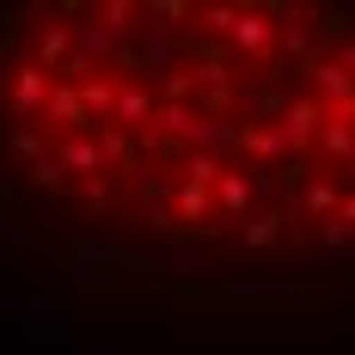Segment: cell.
<instances>
[{
    "label": "cell",
    "mask_w": 355,
    "mask_h": 355,
    "mask_svg": "<svg viewBox=\"0 0 355 355\" xmlns=\"http://www.w3.org/2000/svg\"><path fill=\"white\" fill-rule=\"evenodd\" d=\"M86 202H92V209H110V184H105V172L86 178Z\"/></svg>",
    "instance_id": "obj_13"
},
{
    "label": "cell",
    "mask_w": 355,
    "mask_h": 355,
    "mask_svg": "<svg viewBox=\"0 0 355 355\" xmlns=\"http://www.w3.org/2000/svg\"><path fill=\"white\" fill-rule=\"evenodd\" d=\"M319 123H324V105H319V98H294V105L282 110V129H276V135H282V141H313Z\"/></svg>",
    "instance_id": "obj_1"
},
{
    "label": "cell",
    "mask_w": 355,
    "mask_h": 355,
    "mask_svg": "<svg viewBox=\"0 0 355 355\" xmlns=\"http://www.w3.org/2000/svg\"><path fill=\"white\" fill-rule=\"evenodd\" d=\"M331 202H337V190H331V184H313V190H306V209H313V214H324Z\"/></svg>",
    "instance_id": "obj_14"
},
{
    "label": "cell",
    "mask_w": 355,
    "mask_h": 355,
    "mask_svg": "<svg viewBox=\"0 0 355 355\" xmlns=\"http://www.w3.org/2000/svg\"><path fill=\"white\" fill-rule=\"evenodd\" d=\"M178 214H184V220H196V214H209V196H202L196 184H184V190H178Z\"/></svg>",
    "instance_id": "obj_10"
},
{
    "label": "cell",
    "mask_w": 355,
    "mask_h": 355,
    "mask_svg": "<svg viewBox=\"0 0 355 355\" xmlns=\"http://www.w3.org/2000/svg\"><path fill=\"white\" fill-rule=\"evenodd\" d=\"M43 98H49V73L31 68V62H25V68H12V110H19V116H31Z\"/></svg>",
    "instance_id": "obj_2"
},
{
    "label": "cell",
    "mask_w": 355,
    "mask_h": 355,
    "mask_svg": "<svg viewBox=\"0 0 355 355\" xmlns=\"http://www.w3.org/2000/svg\"><path fill=\"white\" fill-rule=\"evenodd\" d=\"M313 73H319V86H324V92H343V98H349V73L337 68V62H324V68H313Z\"/></svg>",
    "instance_id": "obj_12"
},
{
    "label": "cell",
    "mask_w": 355,
    "mask_h": 355,
    "mask_svg": "<svg viewBox=\"0 0 355 355\" xmlns=\"http://www.w3.org/2000/svg\"><path fill=\"white\" fill-rule=\"evenodd\" d=\"M55 166H73V172H86V178L105 172V166H98V141H80V135L62 141V159H55Z\"/></svg>",
    "instance_id": "obj_6"
},
{
    "label": "cell",
    "mask_w": 355,
    "mask_h": 355,
    "mask_svg": "<svg viewBox=\"0 0 355 355\" xmlns=\"http://www.w3.org/2000/svg\"><path fill=\"white\" fill-rule=\"evenodd\" d=\"M68 25H49V31L37 37V55H43V62H49V68H55V62H62V55H68Z\"/></svg>",
    "instance_id": "obj_9"
},
{
    "label": "cell",
    "mask_w": 355,
    "mask_h": 355,
    "mask_svg": "<svg viewBox=\"0 0 355 355\" xmlns=\"http://www.w3.org/2000/svg\"><path fill=\"white\" fill-rule=\"evenodd\" d=\"M12 147H19V153H37V147H43V135H37V129H19V141H12Z\"/></svg>",
    "instance_id": "obj_15"
},
{
    "label": "cell",
    "mask_w": 355,
    "mask_h": 355,
    "mask_svg": "<svg viewBox=\"0 0 355 355\" xmlns=\"http://www.w3.org/2000/svg\"><path fill=\"white\" fill-rule=\"evenodd\" d=\"M276 220H282V214H257L245 227V245H270V239H276Z\"/></svg>",
    "instance_id": "obj_11"
},
{
    "label": "cell",
    "mask_w": 355,
    "mask_h": 355,
    "mask_svg": "<svg viewBox=\"0 0 355 355\" xmlns=\"http://www.w3.org/2000/svg\"><path fill=\"white\" fill-rule=\"evenodd\" d=\"M147 110H153V92H147V86H123V98H116V129H123V135L141 129Z\"/></svg>",
    "instance_id": "obj_4"
},
{
    "label": "cell",
    "mask_w": 355,
    "mask_h": 355,
    "mask_svg": "<svg viewBox=\"0 0 355 355\" xmlns=\"http://www.w3.org/2000/svg\"><path fill=\"white\" fill-rule=\"evenodd\" d=\"M220 209H227V214L251 209V178H239V172H227V178H220Z\"/></svg>",
    "instance_id": "obj_8"
},
{
    "label": "cell",
    "mask_w": 355,
    "mask_h": 355,
    "mask_svg": "<svg viewBox=\"0 0 355 355\" xmlns=\"http://www.w3.org/2000/svg\"><path fill=\"white\" fill-rule=\"evenodd\" d=\"M43 110H49V116H62V129H73V135H80V129H92V123H86V110H80V98H73V86H55V92L43 98Z\"/></svg>",
    "instance_id": "obj_5"
},
{
    "label": "cell",
    "mask_w": 355,
    "mask_h": 355,
    "mask_svg": "<svg viewBox=\"0 0 355 355\" xmlns=\"http://www.w3.org/2000/svg\"><path fill=\"white\" fill-rule=\"evenodd\" d=\"M227 31H233L239 49H270V43H276L270 19H263V12H239V6H233V25H227Z\"/></svg>",
    "instance_id": "obj_3"
},
{
    "label": "cell",
    "mask_w": 355,
    "mask_h": 355,
    "mask_svg": "<svg viewBox=\"0 0 355 355\" xmlns=\"http://www.w3.org/2000/svg\"><path fill=\"white\" fill-rule=\"evenodd\" d=\"M110 105H116L110 80H92V73H86V86H80V110H86V123H92V116H105Z\"/></svg>",
    "instance_id": "obj_7"
}]
</instances>
